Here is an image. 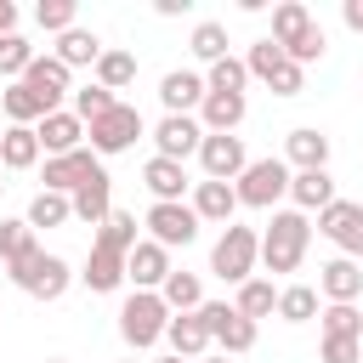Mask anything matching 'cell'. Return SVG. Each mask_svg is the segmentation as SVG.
<instances>
[{"label": "cell", "instance_id": "6da1fadb", "mask_svg": "<svg viewBox=\"0 0 363 363\" xmlns=\"http://www.w3.org/2000/svg\"><path fill=\"white\" fill-rule=\"evenodd\" d=\"M142 238H136V216H125V210H113L108 221H102V233H96V244H91V261H85V284H91V295H113L119 284H125V255L136 250Z\"/></svg>", "mask_w": 363, "mask_h": 363}, {"label": "cell", "instance_id": "7a4b0ae2", "mask_svg": "<svg viewBox=\"0 0 363 363\" xmlns=\"http://www.w3.org/2000/svg\"><path fill=\"white\" fill-rule=\"evenodd\" d=\"M306 238H312V221L301 210H272L267 233H261V261L267 272H295L306 261Z\"/></svg>", "mask_w": 363, "mask_h": 363}, {"label": "cell", "instance_id": "3957f363", "mask_svg": "<svg viewBox=\"0 0 363 363\" xmlns=\"http://www.w3.org/2000/svg\"><path fill=\"white\" fill-rule=\"evenodd\" d=\"M255 261H261V233L227 221L221 238H216V250H210V272H216L221 284H244V278L255 272Z\"/></svg>", "mask_w": 363, "mask_h": 363}, {"label": "cell", "instance_id": "277c9868", "mask_svg": "<svg viewBox=\"0 0 363 363\" xmlns=\"http://www.w3.org/2000/svg\"><path fill=\"white\" fill-rule=\"evenodd\" d=\"M11 284H17L23 295H34V301H62V295H68V284H74V272H68V261H62V255L28 250V255L11 267Z\"/></svg>", "mask_w": 363, "mask_h": 363}, {"label": "cell", "instance_id": "5b68a950", "mask_svg": "<svg viewBox=\"0 0 363 363\" xmlns=\"http://www.w3.org/2000/svg\"><path fill=\"white\" fill-rule=\"evenodd\" d=\"M164 323H170V306L159 301V289H130V301L119 306V335L142 352L153 340H164Z\"/></svg>", "mask_w": 363, "mask_h": 363}, {"label": "cell", "instance_id": "8992f818", "mask_svg": "<svg viewBox=\"0 0 363 363\" xmlns=\"http://www.w3.org/2000/svg\"><path fill=\"white\" fill-rule=\"evenodd\" d=\"M238 204H250V210H272L284 193H289V164L284 159H250L244 170H238Z\"/></svg>", "mask_w": 363, "mask_h": 363}, {"label": "cell", "instance_id": "52a82bcc", "mask_svg": "<svg viewBox=\"0 0 363 363\" xmlns=\"http://www.w3.org/2000/svg\"><path fill=\"white\" fill-rule=\"evenodd\" d=\"M318 233H323L346 261H357V255H363V204H352V199L323 204V210H318Z\"/></svg>", "mask_w": 363, "mask_h": 363}, {"label": "cell", "instance_id": "ba28073f", "mask_svg": "<svg viewBox=\"0 0 363 363\" xmlns=\"http://www.w3.org/2000/svg\"><path fill=\"white\" fill-rule=\"evenodd\" d=\"M85 130H91V153H125V147L142 136V113H136L130 102H113V108L96 113Z\"/></svg>", "mask_w": 363, "mask_h": 363}, {"label": "cell", "instance_id": "9c48e42d", "mask_svg": "<svg viewBox=\"0 0 363 363\" xmlns=\"http://www.w3.org/2000/svg\"><path fill=\"white\" fill-rule=\"evenodd\" d=\"M199 318H204L210 340H221V352H250V346H255V323H250L244 312H233L227 301H204Z\"/></svg>", "mask_w": 363, "mask_h": 363}, {"label": "cell", "instance_id": "30bf717a", "mask_svg": "<svg viewBox=\"0 0 363 363\" xmlns=\"http://www.w3.org/2000/svg\"><path fill=\"white\" fill-rule=\"evenodd\" d=\"M147 233H153V244L176 250V244L199 238V216H193V204H153L147 210Z\"/></svg>", "mask_w": 363, "mask_h": 363}, {"label": "cell", "instance_id": "8fae6325", "mask_svg": "<svg viewBox=\"0 0 363 363\" xmlns=\"http://www.w3.org/2000/svg\"><path fill=\"white\" fill-rule=\"evenodd\" d=\"M153 142H159V159H187V153H199V142H204V125L199 119H187V113H164L159 125H153Z\"/></svg>", "mask_w": 363, "mask_h": 363}, {"label": "cell", "instance_id": "7c38bea8", "mask_svg": "<svg viewBox=\"0 0 363 363\" xmlns=\"http://www.w3.org/2000/svg\"><path fill=\"white\" fill-rule=\"evenodd\" d=\"M199 164H204V182H233L250 164V153H244L238 136H204L199 142Z\"/></svg>", "mask_w": 363, "mask_h": 363}, {"label": "cell", "instance_id": "4fadbf2b", "mask_svg": "<svg viewBox=\"0 0 363 363\" xmlns=\"http://www.w3.org/2000/svg\"><path fill=\"white\" fill-rule=\"evenodd\" d=\"M102 164H96V153H85V147H74V153H62V159H45V193H79L91 176H96Z\"/></svg>", "mask_w": 363, "mask_h": 363}, {"label": "cell", "instance_id": "5bb4252c", "mask_svg": "<svg viewBox=\"0 0 363 363\" xmlns=\"http://www.w3.org/2000/svg\"><path fill=\"white\" fill-rule=\"evenodd\" d=\"M170 272H176V267H170V250H164V244H153V238H142V244L125 255V278H130L136 289H159Z\"/></svg>", "mask_w": 363, "mask_h": 363}, {"label": "cell", "instance_id": "9a60e30c", "mask_svg": "<svg viewBox=\"0 0 363 363\" xmlns=\"http://www.w3.org/2000/svg\"><path fill=\"white\" fill-rule=\"evenodd\" d=\"M23 85L45 102V113H57V102H62V91H68V68H62L57 57H34V62L23 68Z\"/></svg>", "mask_w": 363, "mask_h": 363}, {"label": "cell", "instance_id": "2e32d148", "mask_svg": "<svg viewBox=\"0 0 363 363\" xmlns=\"http://www.w3.org/2000/svg\"><path fill=\"white\" fill-rule=\"evenodd\" d=\"M68 210L79 216V221H91V227H102L108 216H113V182H108V170H96L79 193H68Z\"/></svg>", "mask_w": 363, "mask_h": 363}, {"label": "cell", "instance_id": "e0dca14e", "mask_svg": "<svg viewBox=\"0 0 363 363\" xmlns=\"http://www.w3.org/2000/svg\"><path fill=\"white\" fill-rule=\"evenodd\" d=\"M318 289L329 295V306H352L357 289H363V267L346 261V255H335L329 267H318Z\"/></svg>", "mask_w": 363, "mask_h": 363}, {"label": "cell", "instance_id": "ac0fdd59", "mask_svg": "<svg viewBox=\"0 0 363 363\" xmlns=\"http://www.w3.org/2000/svg\"><path fill=\"white\" fill-rule=\"evenodd\" d=\"M142 182H147L153 204H182V193H187V170L176 159H159V153L142 164Z\"/></svg>", "mask_w": 363, "mask_h": 363}, {"label": "cell", "instance_id": "d6986e66", "mask_svg": "<svg viewBox=\"0 0 363 363\" xmlns=\"http://www.w3.org/2000/svg\"><path fill=\"white\" fill-rule=\"evenodd\" d=\"M238 119H244V96L204 91V102H199V125H204V136H233Z\"/></svg>", "mask_w": 363, "mask_h": 363}, {"label": "cell", "instance_id": "ffe728a7", "mask_svg": "<svg viewBox=\"0 0 363 363\" xmlns=\"http://www.w3.org/2000/svg\"><path fill=\"white\" fill-rule=\"evenodd\" d=\"M34 136H40V147H45L51 159H62V153H74V147H79L85 125H79L74 113H62V108H57V113H45V119L34 125Z\"/></svg>", "mask_w": 363, "mask_h": 363}, {"label": "cell", "instance_id": "44dd1931", "mask_svg": "<svg viewBox=\"0 0 363 363\" xmlns=\"http://www.w3.org/2000/svg\"><path fill=\"white\" fill-rule=\"evenodd\" d=\"M312 28H318V23H312V11H306L301 0H284V6L272 11V45H284V57H289Z\"/></svg>", "mask_w": 363, "mask_h": 363}, {"label": "cell", "instance_id": "7402d4cb", "mask_svg": "<svg viewBox=\"0 0 363 363\" xmlns=\"http://www.w3.org/2000/svg\"><path fill=\"white\" fill-rule=\"evenodd\" d=\"M284 153H289L284 164H295V170H323V164H329V136L312 130V125H301V130H289Z\"/></svg>", "mask_w": 363, "mask_h": 363}, {"label": "cell", "instance_id": "603a6c76", "mask_svg": "<svg viewBox=\"0 0 363 363\" xmlns=\"http://www.w3.org/2000/svg\"><path fill=\"white\" fill-rule=\"evenodd\" d=\"M233 210H238V193H233V182H199L193 187V216L199 221H233Z\"/></svg>", "mask_w": 363, "mask_h": 363}, {"label": "cell", "instance_id": "cb8c5ba5", "mask_svg": "<svg viewBox=\"0 0 363 363\" xmlns=\"http://www.w3.org/2000/svg\"><path fill=\"white\" fill-rule=\"evenodd\" d=\"M40 164V136L34 125H6L0 130V170H28Z\"/></svg>", "mask_w": 363, "mask_h": 363}, {"label": "cell", "instance_id": "d4e9b609", "mask_svg": "<svg viewBox=\"0 0 363 363\" xmlns=\"http://www.w3.org/2000/svg\"><path fill=\"white\" fill-rule=\"evenodd\" d=\"M289 199H295L301 216L335 204V182H329V170H295V176H289Z\"/></svg>", "mask_w": 363, "mask_h": 363}, {"label": "cell", "instance_id": "484cf974", "mask_svg": "<svg viewBox=\"0 0 363 363\" xmlns=\"http://www.w3.org/2000/svg\"><path fill=\"white\" fill-rule=\"evenodd\" d=\"M159 102H164L170 113H187V108H199V102H204V79H199V74H187V68L164 74V79H159Z\"/></svg>", "mask_w": 363, "mask_h": 363}, {"label": "cell", "instance_id": "4316f807", "mask_svg": "<svg viewBox=\"0 0 363 363\" xmlns=\"http://www.w3.org/2000/svg\"><path fill=\"white\" fill-rule=\"evenodd\" d=\"M164 340L176 346V357H199V352L210 346V329H204L199 312H176V318L164 323Z\"/></svg>", "mask_w": 363, "mask_h": 363}, {"label": "cell", "instance_id": "83f0119b", "mask_svg": "<svg viewBox=\"0 0 363 363\" xmlns=\"http://www.w3.org/2000/svg\"><path fill=\"white\" fill-rule=\"evenodd\" d=\"M96 57H102V40H96L91 28H68V34H57V62H62V68H79V62L96 68Z\"/></svg>", "mask_w": 363, "mask_h": 363}, {"label": "cell", "instance_id": "f1b7e54d", "mask_svg": "<svg viewBox=\"0 0 363 363\" xmlns=\"http://www.w3.org/2000/svg\"><path fill=\"white\" fill-rule=\"evenodd\" d=\"M159 301H164L170 312H199V306H204V289H199V272H170V278L159 284Z\"/></svg>", "mask_w": 363, "mask_h": 363}, {"label": "cell", "instance_id": "f546056e", "mask_svg": "<svg viewBox=\"0 0 363 363\" xmlns=\"http://www.w3.org/2000/svg\"><path fill=\"white\" fill-rule=\"evenodd\" d=\"M233 312H244V318L255 323V318L278 312V289H272L267 278H244V284H238V301H233Z\"/></svg>", "mask_w": 363, "mask_h": 363}, {"label": "cell", "instance_id": "4dcf8cb0", "mask_svg": "<svg viewBox=\"0 0 363 363\" xmlns=\"http://www.w3.org/2000/svg\"><path fill=\"white\" fill-rule=\"evenodd\" d=\"M130 79H136V57L102 45V57H96V85H102V91H125Z\"/></svg>", "mask_w": 363, "mask_h": 363}, {"label": "cell", "instance_id": "1f68e13d", "mask_svg": "<svg viewBox=\"0 0 363 363\" xmlns=\"http://www.w3.org/2000/svg\"><path fill=\"white\" fill-rule=\"evenodd\" d=\"M0 108H6V119H11V125H34V119H45V102H40L23 79L0 91Z\"/></svg>", "mask_w": 363, "mask_h": 363}, {"label": "cell", "instance_id": "d6a6232c", "mask_svg": "<svg viewBox=\"0 0 363 363\" xmlns=\"http://www.w3.org/2000/svg\"><path fill=\"white\" fill-rule=\"evenodd\" d=\"M278 318H284V323H306V318H318V289H312V284H289V289H278Z\"/></svg>", "mask_w": 363, "mask_h": 363}, {"label": "cell", "instance_id": "836d02e7", "mask_svg": "<svg viewBox=\"0 0 363 363\" xmlns=\"http://www.w3.org/2000/svg\"><path fill=\"white\" fill-rule=\"evenodd\" d=\"M68 216H74V210H68V199H62V193H45V187H40L23 221H28V227H62Z\"/></svg>", "mask_w": 363, "mask_h": 363}, {"label": "cell", "instance_id": "e575fe53", "mask_svg": "<svg viewBox=\"0 0 363 363\" xmlns=\"http://www.w3.org/2000/svg\"><path fill=\"white\" fill-rule=\"evenodd\" d=\"M28 250H40V244H34V227H28V221H0V261L17 267Z\"/></svg>", "mask_w": 363, "mask_h": 363}, {"label": "cell", "instance_id": "d590c367", "mask_svg": "<svg viewBox=\"0 0 363 363\" xmlns=\"http://www.w3.org/2000/svg\"><path fill=\"white\" fill-rule=\"evenodd\" d=\"M244 79H250V68H244L238 57H221V62H210V79H204V91H227V96H244Z\"/></svg>", "mask_w": 363, "mask_h": 363}, {"label": "cell", "instance_id": "8d00e7d4", "mask_svg": "<svg viewBox=\"0 0 363 363\" xmlns=\"http://www.w3.org/2000/svg\"><path fill=\"white\" fill-rule=\"evenodd\" d=\"M318 318H323V335L329 340H363V312L357 306H329Z\"/></svg>", "mask_w": 363, "mask_h": 363}, {"label": "cell", "instance_id": "74e56055", "mask_svg": "<svg viewBox=\"0 0 363 363\" xmlns=\"http://www.w3.org/2000/svg\"><path fill=\"white\" fill-rule=\"evenodd\" d=\"M193 57L199 62H221L227 57V28L221 23H199L193 28Z\"/></svg>", "mask_w": 363, "mask_h": 363}, {"label": "cell", "instance_id": "f35d334b", "mask_svg": "<svg viewBox=\"0 0 363 363\" xmlns=\"http://www.w3.org/2000/svg\"><path fill=\"white\" fill-rule=\"evenodd\" d=\"M284 62H289V57H284V45H272V40H255V45H250V57H244V68H250L255 79H272Z\"/></svg>", "mask_w": 363, "mask_h": 363}, {"label": "cell", "instance_id": "ab89813d", "mask_svg": "<svg viewBox=\"0 0 363 363\" xmlns=\"http://www.w3.org/2000/svg\"><path fill=\"white\" fill-rule=\"evenodd\" d=\"M113 102H119L113 91H102V85H85V91H74V119H79V125H91V119H96V113H108Z\"/></svg>", "mask_w": 363, "mask_h": 363}, {"label": "cell", "instance_id": "60d3db41", "mask_svg": "<svg viewBox=\"0 0 363 363\" xmlns=\"http://www.w3.org/2000/svg\"><path fill=\"white\" fill-rule=\"evenodd\" d=\"M28 62H34V45H28L23 34H0V74H17V79H23Z\"/></svg>", "mask_w": 363, "mask_h": 363}, {"label": "cell", "instance_id": "b9f144b4", "mask_svg": "<svg viewBox=\"0 0 363 363\" xmlns=\"http://www.w3.org/2000/svg\"><path fill=\"white\" fill-rule=\"evenodd\" d=\"M34 23L51 28V34H68L74 28V0H40L34 6Z\"/></svg>", "mask_w": 363, "mask_h": 363}, {"label": "cell", "instance_id": "7bdbcfd3", "mask_svg": "<svg viewBox=\"0 0 363 363\" xmlns=\"http://www.w3.org/2000/svg\"><path fill=\"white\" fill-rule=\"evenodd\" d=\"M267 85H272L278 96H301V68H295V62H284V68H278Z\"/></svg>", "mask_w": 363, "mask_h": 363}, {"label": "cell", "instance_id": "ee69618b", "mask_svg": "<svg viewBox=\"0 0 363 363\" xmlns=\"http://www.w3.org/2000/svg\"><path fill=\"white\" fill-rule=\"evenodd\" d=\"M323 363H357V340H329L323 335Z\"/></svg>", "mask_w": 363, "mask_h": 363}, {"label": "cell", "instance_id": "f6af8a7d", "mask_svg": "<svg viewBox=\"0 0 363 363\" xmlns=\"http://www.w3.org/2000/svg\"><path fill=\"white\" fill-rule=\"evenodd\" d=\"M340 17H346V28H352V34H363V0H346V6H340Z\"/></svg>", "mask_w": 363, "mask_h": 363}, {"label": "cell", "instance_id": "bcb514c9", "mask_svg": "<svg viewBox=\"0 0 363 363\" xmlns=\"http://www.w3.org/2000/svg\"><path fill=\"white\" fill-rule=\"evenodd\" d=\"M0 34H17V6L0 0Z\"/></svg>", "mask_w": 363, "mask_h": 363}, {"label": "cell", "instance_id": "7dc6e473", "mask_svg": "<svg viewBox=\"0 0 363 363\" xmlns=\"http://www.w3.org/2000/svg\"><path fill=\"white\" fill-rule=\"evenodd\" d=\"M159 363H187V357H159Z\"/></svg>", "mask_w": 363, "mask_h": 363}, {"label": "cell", "instance_id": "c3c4849f", "mask_svg": "<svg viewBox=\"0 0 363 363\" xmlns=\"http://www.w3.org/2000/svg\"><path fill=\"white\" fill-rule=\"evenodd\" d=\"M204 363H227V357H204Z\"/></svg>", "mask_w": 363, "mask_h": 363}, {"label": "cell", "instance_id": "681fc988", "mask_svg": "<svg viewBox=\"0 0 363 363\" xmlns=\"http://www.w3.org/2000/svg\"><path fill=\"white\" fill-rule=\"evenodd\" d=\"M51 363H62V357H51Z\"/></svg>", "mask_w": 363, "mask_h": 363}, {"label": "cell", "instance_id": "f907efd6", "mask_svg": "<svg viewBox=\"0 0 363 363\" xmlns=\"http://www.w3.org/2000/svg\"><path fill=\"white\" fill-rule=\"evenodd\" d=\"M0 187H6V182H0Z\"/></svg>", "mask_w": 363, "mask_h": 363}]
</instances>
